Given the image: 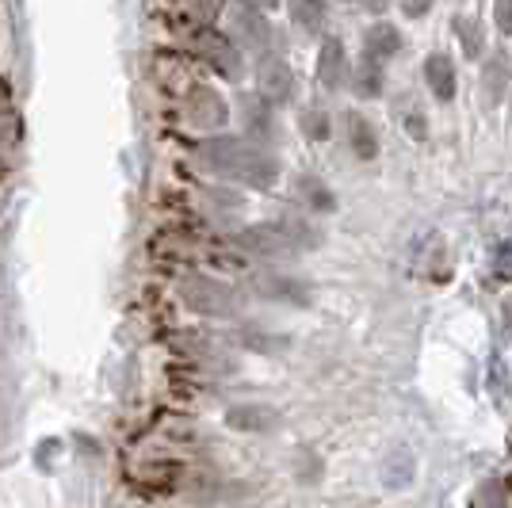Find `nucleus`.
Masks as SVG:
<instances>
[{"mask_svg": "<svg viewBox=\"0 0 512 508\" xmlns=\"http://www.w3.org/2000/svg\"><path fill=\"white\" fill-rule=\"evenodd\" d=\"M195 157L222 180H234L245 188L268 191L279 180V161L276 153L256 146L249 138H230V134H211L195 146Z\"/></svg>", "mask_w": 512, "mask_h": 508, "instance_id": "obj_1", "label": "nucleus"}, {"mask_svg": "<svg viewBox=\"0 0 512 508\" xmlns=\"http://www.w3.org/2000/svg\"><path fill=\"white\" fill-rule=\"evenodd\" d=\"M234 245L260 260H283V256H299L302 249H318L321 233L299 218H287V222H260V226L237 230Z\"/></svg>", "mask_w": 512, "mask_h": 508, "instance_id": "obj_2", "label": "nucleus"}, {"mask_svg": "<svg viewBox=\"0 0 512 508\" xmlns=\"http://www.w3.org/2000/svg\"><path fill=\"white\" fill-rule=\"evenodd\" d=\"M180 298L188 310L203 314V318H237V310H241L234 287L214 276H184L180 279Z\"/></svg>", "mask_w": 512, "mask_h": 508, "instance_id": "obj_3", "label": "nucleus"}, {"mask_svg": "<svg viewBox=\"0 0 512 508\" xmlns=\"http://www.w3.org/2000/svg\"><path fill=\"white\" fill-rule=\"evenodd\" d=\"M192 50H195V58H199L203 65H211L218 77H226V81H237V77H241L245 54H241V46L234 43V35L214 31V27H203V31H195Z\"/></svg>", "mask_w": 512, "mask_h": 508, "instance_id": "obj_4", "label": "nucleus"}, {"mask_svg": "<svg viewBox=\"0 0 512 508\" xmlns=\"http://www.w3.org/2000/svg\"><path fill=\"white\" fill-rule=\"evenodd\" d=\"M230 35L234 43L241 46V54H253L256 62H264L272 54V43H276V31H272V20L253 8V4H237L234 16H230Z\"/></svg>", "mask_w": 512, "mask_h": 508, "instance_id": "obj_5", "label": "nucleus"}, {"mask_svg": "<svg viewBox=\"0 0 512 508\" xmlns=\"http://www.w3.org/2000/svg\"><path fill=\"white\" fill-rule=\"evenodd\" d=\"M184 119L199 130H222L230 123V104L226 96L211 85H192L184 96Z\"/></svg>", "mask_w": 512, "mask_h": 508, "instance_id": "obj_6", "label": "nucleus"}, {"mask_svg": "<svg viewBox=\"0 0 512 508\" xmlns=\"http://www.w3.org/2000/svg\"><path fill=\"white\" fill-rule=\"evenodd\" d=\"M253 295L264 302H283V306H310V283L287 272H260L253 276Z\"/></svg>", "mask_w": 512, "mask_h": 508, "instance_id": "obj_7", "label": "nucleus"}, {"mask_svg": "<svg viewBox=\"0 0 512 508\" xmlns=\"http://www.w3.org/2000/svg\"><path fill=\"white\" fill-rule=\"evenodd\" d=\"M241 127H245V138L256 142V146L268 149V142H279L276 107L268 104L260 92L256 96H241Z\"/></svg>", "mask_w": 512, "mask_h": 508, "instance_id": "obj_8", "label": "nucleus"}, {"mask_svg": "<svg viewBox=\"0 0 512 508\" xmlns=\"http://www.w3.org/2000/svg\"><path fill=\"white\" fill-rule=\"evenodd\" d=\"M256 81H260V96L272 107H283L295 100V73H291V65L283 62V58L268 54L260 62V69H256Z\"/></svg>", "mask_w": 512, "mask_h": 508, "instance_id": "obj_9", "label": "nucleus"}, {"mask_svg": "<svg viewBox=\"0 0 512 508\" xmlns=\"http://www.w3.org/2000/svg\"><path fill=\"white\" fill-rule=\"evenodd\" d=\"M318 81L325 92H337L352 81V65H348V50L337 35H329V39H321V50H318Z\"/></svg>", "mask_w": 512, "mask_h": 508, "instance_id": "obj_10", "label": "nucleus"}, {"mask_svg": "<svg viewBox=\"0 0 512 508\" xmlns=\"http://www.w3.org/2000/svg\"><path fill=\"white\" fill-rule=\"evenodd\" d=\"M402 43H406V39H402V31H398L394 23H386V20L371 23V27L363 31V58L386 65L390 58L402 54Z\"/></svg>", "mask_w": 512, "mask_h": 508, "instance_id": "obj_11", "label": "nucleus"}, {"mask_svg": "<svg viewBox=\"0 0 512 508\" xmlns=\"http://www.w3.org/2000/svg\"><path fill=\"white\" fill-rule=\"evenodd\" d=\"M425 85L440 104H451V100H455L459 77H455V62H451L448 54L436 50V54H428L425 58Z\"/></svg>", "mask_w": 512, "mask_h": 508, "instance_id": "obj_12", "label": "nucleus"}, {"mask_svg": "<svg viewBox=\"0 0 512 508\" xmlns=\"http://www.w3.org/2000/svg\"><path fill=\"white\" fill-rule=\"evenodd\" d=\"M226 424H230V428H237V432H276V428H279V409H272V405H260V402L234 405V409L226 413Z\"/></svg>", "mask_w": 512, "mask_h": 508, "instance_id": "obj_13", "label": "nucleus"}, {"mask_svg": "<svg viewBox=\"0 0 512 508\" xmlns=\"http://www.w3.org/2000/svg\"><path fill=\"white\" fill-rule=\"evenodd\" d=\"M344 138H348L352 153L363 157V161L379 153V134H375V127L367 123V115H360V111H348L344 115Z\"/></svg>", "mask_w": 512, "mask_h": 508, "instance_id": "obj_14", "label": "nucleus"}, {"mask_svg": "<svg viewBox=\"0 0 512 508\" xmlns=\"http://www.w3.org/2000/svg\"><path fill=\"white\" fill-rule=\"evenodd\" d=\"M234 340L241 348H249L256 356H283L291 348V337L287 333H264V329H237Z\"/></svg>", "mask_w": 512, "mask_h": 508, "instance_id": "obj_15", "label": "nucleus"}, {"mask_svg": "<svg viewBox=\"0 0 512 508\" xmlns=\"http://www.w3.org/2000/svg\"><path fill=\"white\" fill-rule=\"evenodd\" d=\"M291 20L306 35H321L329 23V0H291Z\"/></svg>", "mask_w": 512, "mask_h": 508, "instance_id": "obj_16", "label": "nucleus"}, {"mask_svg": "<svg viewBox=\"0 0 512 508\" xmlns=\"http://www.w3.org/2000/svg\"><path fill=\"white\" fill-rule=\"evenodd\" d=\"M383 81H386L383 65L363 58L360 69H352V81H348V85L356 88V96H360V100H379V96H383Z\"/></svg>", "mask_w": 512, "mask_h": 508, "instance_id": "obj_17", "label": "nucleus"}, {"mask_svg": "<svg viewBox=\"0 0 512 508\" xmlns=\"http://www.w3.org/2000/svg\"><path fill=\"white\" fill-rule=\"evenodd\" d=\"M482 88H486L490 104L505 100V92H509V62L501 54H493L490 62H486V69H482Z\"/></svg>", "mask_w": 512, "mask_h": 508, "instance_id": "obj_18", "label": "nucleus"}, {"mask_svg": "<svg viewBox=\"0 0 512 508\" xmlns=\"http://www.w3.org/2000/svg\"><path fill=\"white\" fill-rule=\"evenodd\" d=\"M299 123H302V130H306V138H314V142H325L329 130H333V119H329V111H325L321 104L302 107Z\"/></svg>", "mask_w": 512, "mask_h": 508, "instance_id": "obj_19", "label": "nucleus"}, {"mask_svg": "<svg viewBox=\"0 0 512 508\" xmlns=\"http://www.w3.org/2000/svg\"><path fill=\"white\" fill-rule=\"evenodd\" d=\"M299 191L306 195V203L314 207V211H333L337 207V195L325 188L321 180H314V176H306V180H299Z\"/></svg>", "mask_w": 512, "mask_h": 508, "instance_id": "obj_20", "label": "nucleus"}, {"mask_svg": "<svg viewBox=\"0 0 512 508\" xmlns=\"http://www.w3.org/2000/svg\"><path fill=\"white\" fill-rule=\"evenodd\" d=\"M455 35L463 39L467 58H478V54H482V31H478V23L470 20V16H455Z\"/></svg>", "mask_w": 512, "mask_h": 508, "instance_id": "obj_21", "label": "nucleus"}, {"mask_svg": "<svg viewBox=\"0 0 512 508\" xmlns=\"http://www.w3.org/2000/svg\"><path fill=\"white\" fill-rule=\"evenodd\" d=\"M493 23L505 39H512V0H493Z\"/></svg>", "mask_w": 512, "mask_h": 508, "instance_id": "obj_22", "label": "nucleus"}, {"mask_svg": "<svg viewBox=\"0 0 512 508\" xmlns=\"http://www.w3.org/2000/svg\"><path fill=\"white\" fill-rule=\"evenodd\" d=\"M241 4H253V8H260V12H268V8H276L279 0H241Z\"/></svg>", "mask_w": 512, "mask_h": 508, "instance_id": "obj_23", "label": "nucleus"}]
</instances>
